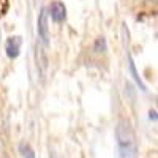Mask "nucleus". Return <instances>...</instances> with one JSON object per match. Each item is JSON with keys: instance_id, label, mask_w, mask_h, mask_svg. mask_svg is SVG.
<instances>
[{"instance_id": "1", "label": "nucleus", "mask_w": 158, "mask_h": 158, "mask_svg": "<svg viewBox=\"0 0 158 158\" xmlns=\"http://www.w3.org/2000/svg\"><path fill=\"white\" fill-rule=\"evenodd\" d=\"M115 139L120 158H135L138 153V144L133 128L127 120H118L115 127Z\"/></svg>"}, {"instance_id": "2", "label": "nucleus", "mask_w": 158, "mask_h": 158, "mask_svg": "<svg viewBox=\"0 0 158 158\" xmlns=\"http://www.w3.org/2000/svg\"><path fill=\"white\" fill-rule=\"evenodd\" d=\"M36 32L41 44L48 46L49 44V21H48V10L43 8L38 15V22H36Z\"/></svg>"}, {"instance_id": "3", "label": "nucleus", "mask_w": 158, "mask_h": 158, "mask_svg": "<svg viewBox=\"0 0 158 158\" xmlns=\"http://www.w3.org/2000/svg\"><path fill=\"white\" fill-rule=\"evenodd\" d=\"M48 13L51 15V19L54 22H62L67 18V8H65V5L62 2H59V0H56V2H52L49 5Z\"/></svg>"}, {"instance_id": "4", "label": "nucleus", "mask_w": 158, "mask_h": 158, "mask_svg": "<svg viewBox=\"0 0 158 158\" xmlns=\"http://www.w3.org/2000/svg\"><path fill=\"white\" fill-rule=\"evenodd\" d=\"M21 44H22V38H21V36H10V38L6 40V44H5L6 56H8L10 59H16V57L19 56Z\"/></svg>"}, {"instance_id": "5", "label": "nucleus", "mask_w": 158, "mask_h": 158, "mask_svg": "<svg viewBox=\"0 0 158 158\" xmlns=\"http://www.w3.org/2000/svg\"><path fill=\"white\" fill-rule=\"evenodd\" d=\"M35 56H36V67H38L40 73H41V76H43L44 71H46V68H48V57L44 54V49L41 46H36Z\"/></svg>"}, {"instance_id": "6", "label": "nucleus", "mask_w": 158, "mask_h": 158, "mask_svg": "<svg viewBox=\"0 0 158 158\" xmlns=\"http://www.w3.org/2000/svg\"><path fill=\"white\" fill-rule=\"evenodd\" d=\"M128 70H130L131 76H133V79L136 81V84L141 87V90H142V92H146V85H144L142 79L139 77V74H138V71H136V67H135V62H133V59H131V57H128Z\"/></svg>"}, {"instance_id": "7", "label": "nucleus", "mask_w": 158, "mask_h": 158, "mask_svg": "<svg viewBox=\"0 0 158 158\" xmlns=\"http://www.w3.org/2000/svg\"><path fill=\"white\" fill-rule=\"evenodd\" d=\"M19 150H21V155L24 156V158H35V152H33V149L29 146V144H21L19 146Z\"/></svg>"}, {"instance_id": "8", "label": "nucleus", "mask_w": 158, "mask_h": 158, "mask_svg": "<svg viewBox=\"0 0 158 158\" xmlns=\"http://www.w3.org/2000/svg\"><path fill=\"white\" fill-rule=\"evenodd\" d=\"M95 51L97 52H104V51H106V40H104L103 36L97 38V41H95Z\"/></svg>"}, {"instance_id": "9", "label": "nucleus", "mask_w": 158, "mask_h": 158, "mask_svg": "<svg viewBox=\"0 0 158 158\" xmlns=\"http://www.w3.org/2000/svg\"><path fill=\"white\" fill-rule=\"evenodd\" d=\"M149 117L152 118V120H158V115H156L155 111H150V112H149Z\"/></svg>"}]
</instances>
